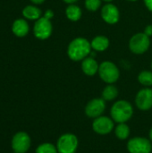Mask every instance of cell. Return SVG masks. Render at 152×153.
I'll use <instances>...</instances> for the list:
<instances>
[{
  "label": "cell",
  "instance_id": "1",
  "mask_svg": "<svg viewBox=\"0 0 152 153\" xmlns=\"http://www.w3.org/2000/svg\"><path fill=\"white\" fill-rule=\"evenodd\" d=\"M91 49L90 42L85 38L79 37L75 38L69 43L67 48V55L73 61H82L90 56Z\"/></svg>",
  "mask_w": 152,
  "mask_h": 153
},
{
  "label": "cell",
  "instance_id": "2",
  "mask_svg": "<svg viewBox=\"0 0 152 153\" xmlns=\"http://www.w3.org/2000/svg\"><path fill=\"white\" fill-rule=\"evenodd\" d=\"M111 118L117 124L126 123L129 121L133 115V108L127 100H117L116 101L110 109Z\"/></svg>",
  "mask_w": 152,
  "mask_h": 153
},
{
  "label": "cell",
  "instance_id": "3",
  "mask_svg": "<svg viewBox=\"0 0 152 153\" xmlns=\"http://www.w3.org/2000/svg\"><path fill=\"white\" fill-rule=\"evenodd\" d=\"M100 79L108 83H115L120 77V72L118 67L111 61H104L99 65L98 72Z\"/></svg>",
  "mask_w": 152,
  "mask_h": 153
},
{
  "label": "cell",
  "instance_id": "4",
  "mask_svg": "<svg viewBox=\"0 0 152 153\" xmlns=\"http://www.w3.org/2000/svg\"><path fill=\"white\" fill-rule=\"evenodd\" d=\"M79 145V141L76 135L67 133L62 134L56 143L58 153H75Z\"/></svg>",
  "mask_w": 152,
  "mask_h": 153
},
{
  "label": "cell",
  "instance_id": "5",
  "mask_svg": "<svg viewBox=\"0 0 152 153\" xmlns=\"http://www.w3.org/2000/svg\"><path fill=\"white\" fill-rule=\"evenodd\" d=\"M150 46V37L147 36L144 32L134 34L129 40V48L133 53L136 55H142L145 53L149 49Z\"/></svg>",
  "mask_w": 152,
  "mask_h": 153
},
{
  "label": "cell",
  "instance_id": "6",
  "mask_svg": "<svg viewBox=\"0 0 152 153\" xmlns=\"http://www.w3.org/2000/svg\"><path fill=\"white\" fill-rule=\"evenodd\" d=\"M127 151L129 153H151L152 151L151 141L144 137H133L127 142Z\"/></svg>",
  "mask_w": 152,
  "mask_h": 153
},
{
  "label": "cell",
  "instance_id": "7",
  "mask_svg": "<svg viewBox=\"0 0 152 153\" xmlns=\"http://www.w3.org/2000/svg\"><path fill=\"white\" fill-rule=\"evenodd\" d=\"M52 30H53V26L50 20L44 16L38 19L33 27L34 36L41 40L48 39L52 34Z\"/></svg>",
  "mask_w": 152,
  "mask_h": 153
},
{
  "label": "cell",
  "instance_id": "8",
  "mask_svg": "<svg viewBox=\"0 0 152 153\" xmlns=\"http://www.w3.org/2000/svg\"><path fill=\"white\" fill-rule=\"evenodd\" d=\"M31 140L25 132L16 133L12 139V149L14 153H26L30 148Z\"/></svg>",
  "mask_w": 152,
  "mask_h": 153
},
{
  "label": "cell",
  "instance_id": "9",
  "mask_svg": "<svg viewBox=\"0 0 152 153\" xmlns=\"http://www.w3.org/2000/svg\"><path fill=\"white\" fill-rule=\"evenodd\" d=\"M93 131L100 135H107L115 129V121L108 117L100 116L93 120Z\"/></svg>",
  "mask_w": 152,
  "mask_h": 153
},
{
  "label": "cell",
  "instance_id": "10",
  "mask_svg": "<svg viewBox=\"0 0 152 153\" xmlns=\"http://www.w3.org/2000/svg\"><path fill=\"white\" fill-rule=\"evenodd\" d=\"M106 109V100L102 98H95L90 100L84 109L85 115L90 118H97L105 112Z\"/></svg>",
  "mask_w": 152,
  "mask_h": 153
},
{
  "label": "cell",
  "instance_id": "11",
  "mask_svg": "<svg viewBox=\"0 0 152 153\" xmlns=\"http://www.w3.org/2000/svg\"><path fill=\"white\" fill-rule=\"evenodd\" d=\"M135 104L140 110H150L152 108V89L147 87L140 90L135 97Z\"/></svg>",
  "mask_w": 152,
  "mask_h": 153
},
{
  "label": "cell",
  "instance_id": "12",
  "mask_svg": "<svg viewBox=\"0 0 152 153\" xmlns=\"http://www.w3.org/2000/svg\"><path fill=\"white\" fill-rule=\"evenodd\" d=\"M101 17L105 22L108 24H116L120 19V12L115 4L108 3L101 9Z\"/></svg>",
  "mask_w": 152,
  "mask_h": 153
},
{
  "label": "cell",
  "instance_id": "13",
  "mask_svg": "<svg viewBox=\"0 0 152 153\" xmlns=\"http://www.w3.org/2000/svg\"><path fill=\"white\" fill-rule=\"evenodd\" d=\"M99 65L98 62L90 56L86 57L82 62V70L84 74L88 76H93L99 72Z\"/></svg>",
  "mask_w": 152,
  "mask_h": 153
},
{
  "label": "cell",
  "instance_id": "14",
  "mask_svg": "<svg viewBox=\"0 0 152 153\" xmlns=\"http://www.w3.org/2000/svg\"><path fill=\"white\" fill-rule=\"evenodd\" d=\"M12 30L15 36L22 38L28 34V32L30 30V27H29L28 22L25 20L17 19L13 22V23L12 25Z\"/></svg>",
  "mask_w": 152,
  "mask_h": 153
},
{
  "label": "cell",
  "instance_id": "15",
  "mask_svg": "<svg viewBox=\"0 0 152 153\" xmlns=\"http://www.w3.org/2000/svg\"><path fill=\"white\" fill-rule=\"evenodd\" d=\"M91 48L96 52H102L105 51L109 47V39L103 35H99L95 37L91 42Z\"/></svg>",
  "mask_w": 152,
  "mask_h": 153
},
{
  "label": "cell",
  "instance_id": "16",
  "mask_svg": "<svg viewBox=\"0 0 152 153\" xmlns=\"http://www.w3.org/2000/svg\"><path fill=\"white\" fill-rule=\"evenodd\" d=\"M65 15L68 20L72 22H77L82 17V9L76 4H71L65 9Z\"/></svg>",
  "mask_w": 152,
  "mask_h": 153
},
{
  "label": "cell",
  "instance_id": "17",
  "mask_svg": "<svg viewBox=\"0 0 152 153\" xmlns=\"http://www.w3.org/2000/svg\"><path fill=\"white\" fill-rule=\"evenodd\" d=\"M22 15L28 20H38L41 16V10L34 5H27L22 10Z\"/></svg>",
  "mask_w": 152,
  "mask_h": 153
},
{
  "label": "cell",
  "instance_id": "18",
  "mask_svg": "<svg viewBox=\"0 0 152 153\" xmlns=\"http://www.w3.org/2000/svg\"><path fill=\"white\" fill-rule=\"evenodd\" d=\"M115 131V134L116 136L119 139V140H126L129 138L130 136V133H131V130H130V127L126 125V123H121V124H118L116 128L114 129Z\"/></svg>",
  "mask_w": 152,
  "mask_h": 153
},
{
  "label": "cell",
  "instance_id": "19",
  "mask_svg": "<svg viewBox=\"0 0 152 153\" xmlns=\"http://www.w3.org/2000/svg\"><path fill=\"white\" fill-rule=\"evenodd\" d=\"M118 96V90L113 84H108L102 91V99L106 101H111Z\"/></svg>",
  "mask_w": 152,
  "mask_h": 153
},
{
  "label": "cell",
  "instance_id": "20",
  "mask_svg": "<svg viewBox=\"0 0 152 153\" xmlns=\"http://www.w3.org/2000/svg\"><path fill=\"white\" fill-rule=\"evenodd\" d=\"M138 81L139 82L146 87H150L152 86V72L151 71H148V70H144L142 71L139 75H138Z\"/></svg>",
  "mask_w": 152,
  "mask_h": 153
},
{
  "label": "cell",
  "instance_id": "21",
  "mask_svg": "<svg viewBox=\"0 0 152 153\" xmlns=\"http://www.w3.org/2000/svg\"><path fill=\"white\" fill-rule=\"evenodd\" d=\"M36 153H58L56 146L50 143H44L39 145L36 149Z\"/></svg>",
  "mask_w": 152,
  "mask_h": 153
},
{
  "label": "cell",
  "instance_id": "22",
  "mask_svg": "<svg viewBox=\"0 0 152 153\" xmlns=\"http://www.w3.org/2000/svg\"><path fill=\"white\" fill-rule=\"evenodd\" d=\"M85 7L90 12H95L99 9L101 5V0H85Z\"/></svg>",
  "mask_w": 152,
  "mask_h": 153
},
{
  "label": "cell",
  "instance_id": "23",
  "mask_svg": "<svg viewBox=\"0 0 152 153\" xmlns=\"http://www.w3.org/2000/svg\"><path fill=\"white\" fill-rule=\"evenodd\" d=\"M147 36L151 37L152 36V25H148L145 29H144V31H143Z\"/></svg>",
  "mask_w": 152,
  "mask_h": 153
},
{
  "label": "cell",
  "instance_id": "24",
  "mask_svg": "<svg viewBox=\"0 0 152 153\" xmlns=\"http://www.w3.org/2000/svg\"><path fill=\"white\" fill-rule=\"evenodd\" d=\"M44 17H46V18H47V19L50 20L51 18L54 17V12L52 10H47L46 13H45V14H44Z\"/></svg>",
  "mask_w": 152,
  "mask_h": 153
},
{
  "label": "cell",
  "instance_id": "25",
  "mask_svg": "<svg viewBox=\"0 0 152 153\" xmlns=\"http://www.w3.org/2000/svg\"><path fill=\"white\" fill-rule=\"evenodd\" d=\"M143 1H144V4H145L146 7L148 8V10L152 12V0H143Z\"/></svg>",
  "mask_w": 152,
  "mask_h": 153
},
{
  "label": "cell",
  "instance_id": "26",
  "mask_svg": "<svg viewBox=\"0 0 152 153\" xmlns=\"http://www.w3.org/2000/svg\"><path fill=\"white\" fill-rule=\"evenodd\" d=\"M33 4H42V3H44L45 2V0H30Z\"/></svg>",
  "mask_w": 152,
  "mask_h": 153
},
{
  "label": "cell",
  "instance_id": "27",
  "mask_svg": "<svg viewBox=\"0 0 152 153\" xmlns=\"http://www.w3.org/2000/svg\"><path fill=\"white\" fill-rule=\"evenodd\" d=\"M65 3H66V4H73V3H75V2H77L78 0H63Z\"/></svg>",
  "mask_w": 152,
  "mask_h": 153
},
{
  "label": "cell",
  "instance_id": "28",
  "mask_svg": "<svg viewBox=\"0 0 152 153\" xmlns=\"http://www.w3.org/2000/svg\"><path fill=\"white\" fill-rule=\"evenodd\" d=\"M149 139H150V140L152 142V127L151 128L150 132H149Z\"/></svg>",
  "mask_w": 152,
  "mask_h": 153
},
{
  "label": "cell",
  "instance_id": "29",
  "mask_svg": "<svg viewBox=\"0 0 152 153\" xmlns=\"http://www.w3.org/2000/svg\"><path fill=\"white\" fill-rule=\"evenodd\" d=\"M103 1H105V2H108V3H109V2H112L113 0H103Z\"/></svg>",
  "mask_w": 152,
  "mask_h": 153
},
{
  "label": "cell",
  "instance_id": "30",
  "mask_svg": "<svg viewBox=\"0 0 152 153\" xmlns=\"http://www.w3.org/2000/svg\"><path fill=\"white\" fill-rule=\"evenodd\" d=\"M127 1H130V2H136V1H138V0H127Z\"/></svg>",
  "mask_w": 152,
  "mask_h": 153
},
{
  "label": "cell",
  "instance_id": "31",
  "mask_svg": "<svg viewBox=\"0 0 152 153\" xmlns=\"http://www.w3.org/2000/svg\"><path fill=\"white\" fill-rule=\"evenodd\" d=\"M151 69H152V61H151Z\"/></svg>",
  "mask_w": 152,
  "mask_h": 153
}]
</instances>
